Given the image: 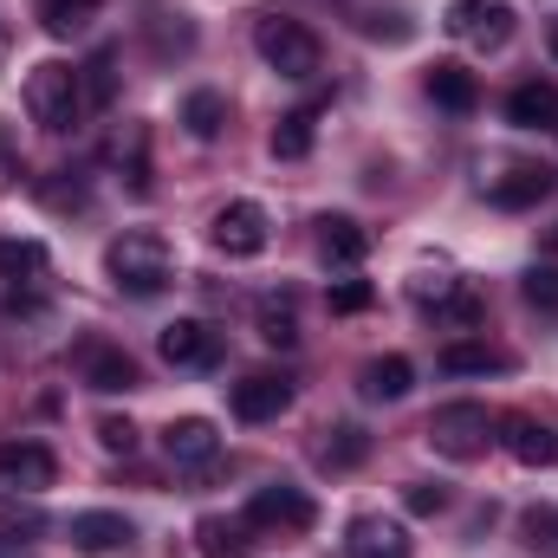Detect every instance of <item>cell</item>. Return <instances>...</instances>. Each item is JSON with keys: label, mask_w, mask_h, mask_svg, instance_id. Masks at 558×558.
Listing matches in <instances>:
<instances>
[{"label": "cell", "mask_w": 558, "mask_h": 558, "mask_svg": "<svg viewBox=\"0 0 558 558\" xmlns=\"http://www.w3.org/2000/svg\"><path fill=\"white\" fill-rule=\"evenodd\" d=\"M520 539H526V553L558 558V507H526L520 513Z\"/></svg>", "instance_id": "29"}, {"label": "cell", "mask_w": 558, "mask_h": 558, "mask_svg": "<svg viewBox=\"0 0 558 558\" xmlns=\"http://www.w3.org/2000/svg\"><path fill=\"white\" fill-rule=\"evenodd\" d=\"M46 267H52L46 241H33V234H0V279L26 286V279H39Z\"/></svg>", "instance_id": "24"}, {"label": "cell", "mask_w": 558, "mask_h": 558, "mask_svg": "<svg viewBox=\"0 0 558 558\" xmlns=\"http://www.w3.org/2000/svg\"><path fill=\"white\" fill-rule=\"evenodd\" d=\"M507 124L513 131H553L558 124V85L553 78H526L507 92Z\"/></svg>", "instance_id": "17"}, {"label": "cell", "mask_w": 558, "mask_h": 558, "mask_svg": "<svg viewBox=\"0 0 558 558\" xmlns=\"http://www.w3.org/2000/svg\"><path fill=\"white\" fill-rule=\"evenodd\" d=\"M553 52H558V26H553Z\"/></svg>", "instance_id": "40"}, {"label": "cell", "mask_w": 558, "mask_h": 558, "mask_svg": "<svg viewBox=\"0 0 558 558\" xmlns=\"http://www.w3.org/2000/svg\"><path fill=\"white\" fill-rule=\"evenodd\" d=\"M111 65H118L111 52H98L92 65H78V78H85V105H92V111H105L111 92H118V72H111Z\"/></svg>", "instance_id": "31"}, {"label": "cell", "mask_w": 558, "mask_h": 558, "mask_svg": "<svg viewBox=\"0 0 558 558\" xmlns=\"http://www.w3.org/2000/svg\"><path fill=\"white\" fill-rule=\"evenodd\" d=\"M105 156H111V169L131 182V195H149V131H143V124H124Z\"/></svg>", "instance_id": "21"}, {"label": "cell", "mask_w": 558, "mask_h": 558, "mask_svg": "<svg viewBox=\"0 0 558 558\" xmlns=\"http://www.w3.org/2000/svg\"><path fill=\"white\" fill-rule=\"evenodd\" d=\"M208 241H215L228 260H254V254H267L274 221H267V208H260V202H228V208H215Z\"/></svg>", "instance_id": "7"}, {"label": "cell", "mask_w": 558, "mask_h": 558, "mask_svg": "<svg viewBox=\"0 0 558 558\" xmlns=\"http://www.w3.org/2000/svg\"><path fill=\"white\" fill-rule=\"evenodd\" d=\"M105 274H111L118 292H131V299H156V292L175 279V254H169L162 234L131 228V234H118V241L105 247Z\"/></svg>", "instance_id": "1"}, {"label": "cell", "mask_w": 558, "mask_h": 558, "mask_svg": "<svg viewBox=\"0 0 558 558\" xmlns=\"http://www.w3.org/2000/svg\"><path fill=\"white\" fill-rule=\"evenodd\" d=\"M410 384H416V364H410V357H397V351L364 364V397H371V403H403V397H410Z\"/></svg>", "instance_id": "22"}, {"label": "cell", "mask_w": 558, "mask_h": 558, "mask_svg": "<svg viewBox=\"0 0 558 558\" xmlns=\"http://www.w3.org/2000/svg\"><path fill=\"white\" fill-rule=\"evenodd\" d=\"M195 553L202 558H247L254 553V526H247V520L208 513V520H195Z\"/></svg>", "instance_id": "20"}, {"label": "cell", "mask_w": 558, "mask_h": 558, "mask_svg": "<svg viewBox=\"0 0 558 558\" xmlns=\"http://www.w3.org/2000/svg\"><path fill=\"white\" fill-rule=\"evenodd\" d=\"M162 454L175 461V468H202V461H215L221 454V428L208 416H175L162 428Z\"/></svg>", "instance_id": "14"}, {"label": "cell", "mask_w": 558, "mask_h": 558, "mask_svg": "<svg viewBox=\"0 0 558 558\" xmlns=\"http://www.w3.org/2000/svg\"><path fill=\"white\" fill-rule=\"evenodd\" d=\"M312 143H318V111L305 105V111H286V118H279L274 137H267V149H274L279 162H305Z\"/></svg>", "instance_id": "25"}, {"label": "cell", "mask_w": 558, "mask_h": 558, "mask_svg": "<svg viewBox=\"0 0 558 558\" xmlns=\"http://www.w3.org/2000/svg\"><path fill=\"white\" fill-rule=\"evenodd\" d=\"M553 247H558V228H553Z\"/></svg>", "instance_id": "41"}, {"label": "cell", "mask_w": 558, "mask_h": 558, "mask_svg": "<svg viewBox=\"0 0 558 558\" xmlns=\"http://www.w3.org/2000/svg\"><path fill=\"white\" fill-rule=\"evenodd\" d=\"M428 98H435L441 111H454V118H468V111L481 105V78H474L468 65H454V59H441V65H428Z\"/></svg>", "instance_id": "18"}, {"label": "cell", "mask_w": 558, "mask_h": 558, "mask_svg": "<svg viewBox=\"0 0 558 558\" xmlns=\"http://www.w3.org/2000/svg\"><path fill=\"white\" fill-rule=\"evenodd\" d=\"M78 377H85V390H98V397H124V390H137V357L124 351V344H78Z\"/></svg>", "instance_id": "10"}, {"label": "cell", "mask_w": 558, "mask_h": 558, "mask_svg": "<svg viewBox=\"0 0 558 558\" xmlns=\"http://www.w3.org/2000/svg\"><path fill=\"white\" fill-rule=\"evenodd\" d=\"M454 292H461V274H454V267H448L441 254H435V260H416V267H410V299H416L422 312H441V305H448Z\"/></svg>", "instance_id": "23"}, {"label": "cell", "mask_w": 558, "mask_h": 558, "mask_svg": "<svg viewBox=\"0 0 558 558\" xmlns=\"http://www.w3.org/2000/svg\"><path fill=\"white\" fill-rule=\"evenodd\" d=\"M344 553L351 558H416L403 520H384V513H357L351 533H344Z\"/></svg>", "instance_id": "13"}, {"label": "cell", "mask_w": 558, "mask_h": 558, "mask_svg": "<svg viewBox=\"0 0 558 558\" xmlns=\"http://www.w3.org/2000/svg\"><path fill=\"white\" fill-rule=\"evenodd\" d=\"M520 292H526V305H539V312H553V318H558V267H553V260L526 267V279H520Z\"/></svg>", "instance_id": "33"}, {"label": "cell", "mask_w": 558, "mask_h": 558, "mask_svg": "<svg viewBox=\"0 0 558 558\" xmlns=\"http://www.w3.org/2000/svg\"><path fill=\"white\" fill-rule=\"evenodd\" d=\"M325 435H331V441H325V461H331V468H357V461L371 454V435H364L357 422H338V428H325Z\"/></svg>", "instance_id": "30"}, {"label": "cell", "mask_w": 558, "mask_h": 558, "mask_svg": "<svg viewBox=\"0 0 558 558\" xmlns=\"http://www.w3.org/2000/svg\"><path fill=\"white\" fill-rule=\"evenodd\" d=\"M228 403H234V416H241V422H274L279 410L292 403V384H286L279 371H254V377H241V384H234V397H228Z\"/></svg>", "instance_id": "16"}, {"label": "cell", "mask_w": 558, "mask_h": 558, "mask_svg": "<svg viewBox=\"0 0 558 558\" xmlns=\"http://www.w3.org/2000/svg\"><path fill=\"white\" fill-rule=\"evenodd\" d=\"M371 305H377V286H371V279H338V286H331V312L357 318V312H371Z\"/></svg>", "instance_id": "35"}, {"label": "cell", "mask_w": 558, "mask_h": 558, "mask_svg": "<svg viewBox=\"0 0 558 558\" xmlns=\"http://www.w3.org/2000/svg\"><path fill=\"white\" fill-rule=\"evenodd\" d=\"M318 254H325L331 267H357V260L371 254V228L351 221V215H325V221H318Z\"/></svg>", "instance_id": "19"}, {"label": "cell", "mask_w": 558, "mask_h": 558, "mask_svg": "<svg viewBox=\"0 0 558 558\" xmlns=\"http://www.w3.org/2000/svg\"><path fill=\"white\" fill-rule=\"evenodd\" d=\"M131 539H137V526L124 520V513H111V507H92V513H72V546L92 558L105 553H131Z\"/></svg>", "instance_id": "12"}, {"label": "cell", "mask_w": 558, "mask_h": 558, "mask_svg": "<svg viewBox=\"0 0 558 558\" xmlns=\"http://www.w3.org/2000/svg\"><path fill=\"white\" fill-rule=\"evenodd\" d=\"M241 520H247L254 533H279V539H292V533H312V526H318V507H312L305 487L274 481V487H254V500H247Z\"/></svg>", "instance_id": "5"}, {"label": "cell", "mask_w": 558, "mask_h": 558, "mask_svg": "<svg viewBox=\"0 0 558 558\" xmlns=\"http://www.w3.org/2000/svg\"><path fill=\"white\" fill-rule=\"evenodd\" d=\"M403 507H410L416 520H435V513L448 507V487H441V481H410V487H403Z\"/></svg>", "instance_id": "36"}, {"label": "cell", "mask_w": 558, "mask_h": 558, "mask_svg": "<svg viewBox=\"0 0 558 558\" xmlns=\"http://www.w3.org/2000/svg\"><path fill=\"white\" fill-rule=\"evenodd\" d=\"M182 131H189L195 143H215L221 131H228V98H221V92H208V85H202V92H189V98H182Z\"/></svg>", "instance_id": "26"}, {"label": "cell", "mask_w": 558, "mask_h": 558, "mask_svg": "<svg viewBox=\"0 0 558 558\" xmlns=\"http://www.w3.org/2000/svg\"><path fill=\"white\" fill-rule=\"evenodd\" d=\"M260 338L279 344V351H292V344H299V318H292V305H286V299H267V305H260Z\"/></svg>", "instance_id": "32"}, {"label": "cell", "mask_w": 558, "mask_h": 558, "mask_svg": "<svg viewBox=\"0 0 558 558\" xmlns=\"http://www.w3.org/2000/svg\"><path fill=\"white\" fill-rule=\"evenodd\" d=\"M149 39H156V52H189L195 46V33L182 26V13H149Z\"/></svg>", "instance_id": "34"}, {"label": "cell", "mask_w": 558, "mask_h": 558, "mask_svg": "<svg viewBox=\"0 0 558 558\" xmlns=\"http://www.w3.org/2000/svg\"><path fill=\"white\" fill-rule=\"evenodd\" d=\"M481 312H487V305H481V292H474V286H461L435 318H448V325H481Z\"/></svg>", "instance_id": "38"}, {"label": "cell", "mask_w": 558, "mask_h": 558, "mask_svg": "<svg viewBox=\"0 0 558 558\" xmlns=\"http://www.w3.org/2000/svg\"><path fill=\"white\" fill-rule=\"evenodd\" d=\"M441 371H448V377H487V371H513V357L494 351V344H468V338H461V344L441 351Z\"/></svg>", "instance_id": "27"}, {"label": "cell", "mask_w": 558, "mask_h": 558, "mask_svg": "<svg viewBox=\"0 0 558 558\" xmlns=\"http://www.w3.org/2000/svg\"><path fill=\"white\" fill-rule=\"evenodd\" d=\"M254 46H260V59L274 65L279 78H312V72H318V59H325L318 33H312V26H299V20H286V13H260Z\"/></svg>", "instance_id": "4"}, {"label": "cell", "mask_w": 558, "mask_h": 558, "mask_svg": "<svg viewBox=\"0 0 558 558\" xmlns=\"http://www.w3.org/2000/svg\"><path fill=\"white\" fill-rule=\"evenodd\" d=\"M546 195H553V169H539V162H513L507 175H494V182H487V202H494V208H507V215L539 208Z\"/></svg>", "instance_id": "15"}, {"label": "cell", "mask_w": 558, "mask_h": 558, "mask_svg": "<svg viewBox=\"0 0 558 558\" xmlns=\"http://www.w3.org/2000/svg\"><path fill=\"white\" fill-rule=\"evenodd\" d=\"M422 441L441 461H481L487 441H494V416H487V403H441L422 428Z\"/></svg>", "instance_id": "3"}, {"label": "cell", "mask_w": 558, "mask_h": 558, "mask_svg": "<svg viewBox=\"0 0 558 558\" xmlns=\"http://www.w3.org/2000/svg\"><path fill=\"white\" fill-rule=\"evenodd\" d=\"M20 533H39V513H0V539H20Z\"/></svg>", "instance_id": "39"}, {"label": "cell", "mask_w": 558, "mask_h": 558, "mask_svg": "<svg viewBox=\"0 0 558 558\" xmlns=\"http://www.w3.org/2000/svg\"><path fill=\"white\" fill-rule=\"evenodd\" d=\"M98 20V0H39V26L52 33V39H72V33H85Z\"/></svg>", "instance_id": "28"}, {"label": "cell", "mask_w": 558, "mask_h": 558, "mask_svg": "<svg viewBox=\"0 0 558 558\" xmlns=\"http://www.w3.org/2000/svg\"><path fill=\"white\" fill-rule=\"evenodd\" d=\"M156 351H162L169 371H215L221 364V331L202 325V318H175V325H162Z\"/></svg>", "instance_id": "9"}, {"label": "cell", "mask_w": 558, "mask_h": 558, "mask_svg": "<svg viewBox=\"0 0 558 558\" xmlns=\"http://www.w3.org/2000/svg\"><path fill=\"white\" fill-rule=\"evenodd\" d=\"M26 111H33V124L39 131H78V118L92 111L85 105V78H78V65H65V59H46V65H33L26 72Z\"/></svg>", "instance_id": "2"}, {"label": "cell", "mask_w": 558, "mask_h": 558, "mask_svg": "<svg viewBox=\"0 0 558 558\" xmlns=\"http://www.w3.org/2000/svg\"><path fill=\"white\" fill-rule=\"evenodd\" d=\"M494 441L520 461V468H553L558 461V428L533 410H513V416H494Z\"/></svg>", "instance_id": "8"}, {"label": "cell", "mask_w": 558, "mask_h": 558, "mask_svg": "<svg viewBox=\"0 0 558 558\" xmlns=\"http://www.w3.org/2000/svg\"><path fill=\"white\" fill-rule=\"evenodd\" d=\"M441 33L461 39V46H474V52H500L513 39V7L507 0H448Z\"/></svg>", "instance_id": "6"}, {"label": "cell", "mask_w": 558, "mask_h": 558, "mask_svg": "<svg viewBox=\"0 0 558 558\" xmlns=\"http://www.w3.org/2000/svg\"><path fill=\"white\" fill-rule=\"evenodd\" d=\"M52 481H59L52 448H39V441H13V448H0V494H46Z\"/></svg>", "instance_id": "11"}, {"label": "cell", "mask_w": 558, "mask_h": 558, "mask_svg": "<svg viewBox=\"0 0 558 558\" xmlns=\"http://www.w3.org/2000/svg\"><path fill=\"white\" fill-rule=\"evenodd\" d=\"M98 448H105V454H131V448H137V422L131 416H105L98 422Z\"/></svg>", "instance_id": "37"}]
</instances>
